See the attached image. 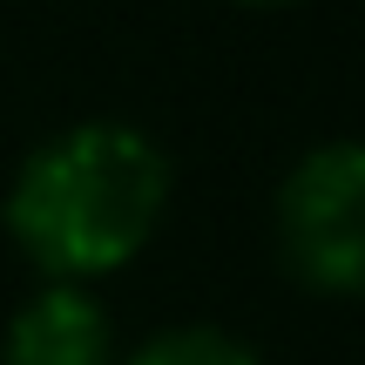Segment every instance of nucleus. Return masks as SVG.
<instances>
[{"instance_id":"f257e3e1","label":"nucleus","mask_w":365,"mask_h":365,"mask_svg":"<svg viewBox=\"0 0 365 365\" xmlns=\"http://www.w3.org/2000/svg\"><path fill=\"white\" fill-rule=\"evenodd\" d=\"M170 210V156L135 122H68L7 182V237L41 284H95L135 264Z\"/></svg>"},{"instance_id":"f03ea898","label":"nucleus","mask_w":365,"mask_h":365,"mask_svg":"<svg viewBox=\"0 0 365 365\" xmlns=\"http://www.w3.org/2000/svg\"><path fill=\"white\" fill-rule=\"evenodd\" d=\"M277 257L318 298H352L365 284V149L352 135L304 149L277 182Z\"/></svg>"},{"instance_id":"7ed1b4c3","label":"nucleus","mask_w":365,"mask_h":365,"mask_svg":"<svg viewBox=\"0 0 365 365\" xmlns=\"http://www.w3.org/2000/svg\"><path fill=\"white\" fill-rule=\"evenodd\" d=\"M0 365H115L102 298L88 284H41L7 318Z\"/></svg>"},{"instance_id":"20e7f679","label":"nucleus","mask_w":365,"mask_h":365,"mask_svg":"<svg viewBox=\"0 0 365 365\" xmlns=\"http://www.w3.org/2000/svg\"><path fill=\"white\" fill-rule=\"evenodd\" d=\"M122 365H257V352L223 325H170L156 339H143Z\"/></svg>"},{"instance_id":"39448f33","label":"nucleus","mask_w":365,"mask_h":365,"mask_svg":"<svg viewBox=\"0 0 365 365\" xmlns=\"http://www.w3.org/2000/svg\"><path fill=\"white\" fill-rule=\"evenodd\" d=\"M237 7H291V0H237Z\"/></svg>"}]
</instances>
